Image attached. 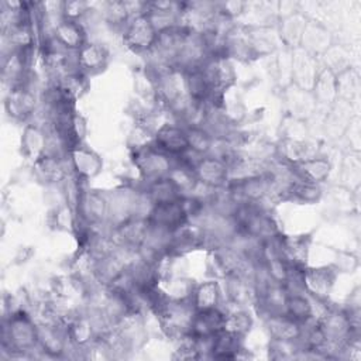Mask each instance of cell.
<instances>
[{"label":"cell","instance_id":"1","mask_svg":"<svg viewBox=\"0 0 361 361\" xmlns=\"http://www.w3.org/2000/svg\"><path fill=\"white\" fill-rule=\"evenodd\" d=\"M38 345V327L23 312L17 310L3 326V347L24 353Z\"/></svg>","mask_w":361,"mask_h":361},{"label":"cell","instance_id":"2","mask_svg":"<svg viewBox=\"0 0 361 361\" xmlns=\"http://www.w3.org/2000/svg\"><path fill=\"white\" fill-rule=\"evenodd\" d=\"M161 326L171 337H188L195 309L190 300H166L158 310Z\"/></svg>","mask_w":361,"mask_h":361},{"label":"cell","instance_id":"3","mask_svg":"<svg viewBox=\"0 0 361 361\" xmlns=\"http://www.w3.org/2000/svg\"><path fill=\"white\" fill-rule=\"evenodd\" d=\"M158 32L145 13L133 16L124 27L123 42L134 52H149L157 42Z\"/></svg>","mask_w":361,"mask_h":361},{"label":"cell","instance_id":"4","mask_svg":"<svg viewBox=\"0 0 361 361\" xmlns=\"http://www.w3.org/2000/svg\"><path fill=\"white\" fill-rule=\"evenodd\" d=\"M134 164L138 168L141 176L148 182L166 176L172 168L171 155L165 154L155 145L137 148L134 154Z\"/></svg>","mask_w":361,"mask_h":361},{"label":"cell","instance_id":"5","mask_svg":"<svg viewBox=\"0 0 361 361\" xmlns=\"http://www.w3.org/2000/svg\"><path fill=\"white\" fill-rule=\"evenodd\" d=\"M147 219L152 226L165 228L168 231H173L189 221L182 196L171 202L152 204Z\"/></svg>","mask_w":361,"mask_h":361},{"label":"cell","instance_id":"6","mask_svg":"<svg viewBox=\"0 0 361 361\" xmlns=\"http://www.w3.org/2000/svg\"><path fill=\"white\" fill-rule=\"evenodd\" d=\"M193 172L200 185L212 189L224 188L230 176V168L223 159H220L216 155L202 157L196 162Z\"/></svg>","mask_w":361,"mask_h":361},{"label":"cell","instance_id":"7","mask_svg":"<svg viewBox=\"0 0 361 361\" xmlns=\"http://www.w3.org/2000/svg\"><path fill=\"white\" fill-rule=\"evenodd\" d=\"M35 94L25 78L21 83L10 89L4 106L10 117L25 120L35 111Z\"/></svg>","mask_w":361,"mask_h":361},{"label":"cell","instance_id":"8","mask_svg":"<svg viewBox=\"0 0 361 361\" xmlns=\"http://www.w3.org/2000/svg\"><path fill=\"white\" fill-rule=\"evenodd\" d=\"M76 203L78 216L87 226H97L109 219V199L96 190L80 192Z\"/></svg>","mask_w":361,"mask_h":361},{"label":"cell","instance_id":"9","mask_svg":"<svg viewBox=\"0 0 361 361\" xmlns=\"http://www.w3.org/2000/svg\"><path fill=\"white\" fill-rule=\"evenodd\" d=\"M149 221L142 216H133L116 226L117 243L126 248H140L149 231Z\"/></svg>","mask_w":361,"mask_h":361},{"label":"cell","instance_id":"10","mask_svg":"<svg viewBox=\"0 0 361 361\" xmlns=\"http://www.w3.org/2000/svg\"><path fill=\"white\" fill-rule=\"evenodd\" d=\"M337 271L331 267H322V268H303L302 283L303 290L310 293L317 299H323L331 290L334 281H336Z\"/></svg>","mask_w":361,"mask_h":361},{"label":"cell","instance_id":"11","mask_svg":"<svg viewBox=\"0 0 361 361\" xmlns=\"http://www.w3.org/2000/svg\"><path fill=\"white\" fill-rule=\"evenodd\" d=\"M109 59L107 49L97 42H85L78 51H75L76 69L83 75L100 72Z\"/></svg>","mask_w":361,"mask_h":361},{"label":"cell","instance_id":"12","mask_svg":"<svg viewBox=\"0 0 361 361\" xmlns=\"http://www.w3.org/2000/svg\"><path fill=\"white\" fill-rule=\"evenodd\" d=\"M154 145L171 157H178L189 148L185 128L176 124L161 126L155 133Z\"/></svg>","mask_w":361,"mask_h":361},{"label":"cell","instance_id":"13","mask_svg":"<svg viewBox=\"0 0 361 361\" xmlns=\"http://www.w3.org/2000/svg\"><path fill=\"white\" fill-rule=\"evenodd\" d=\"M68 155L71 161V168L73 169L78 179H90L102 171V158L82 144L72 148Z\"/></svg>","mask_w":361,"mask_h":361},{"label":"cell","instance_id":"14","mask_svg":"<svg viewBox=\"0 0 361 361\" xmlns=\"http://www.w3.org/2000/svg\"><path fill=\"white\" fill-rule=\"evenodd\" d=\"M288 166L296 179L314 185L326 180L331 171V164L322 157H310Z\"/></svg>","mask_w":361,"mask_h":361},{"label":"cell","instance_id":"15","mask_svg":"<svg viewBox=\"0 0 361 361\" xmlns=\"http://www.w3.org/2000/svg\"><path fill=\"white\" fill-rule=\"evenodd\" d=\"M224 314L219 307L195 312L190 324V337H213L224 329Z\"/></svg>","mask_w":361,"mask_h":361},{"label":"cell","instance_id":"16","mask_svg":"<svg viewBox=\"0 0 361 361\" xmlns=\"http://www.w3.org/2000/svg\"><path fill=\"white\" fill-rule=\"evenodd\" d=\"M309 237L307 235H296V237H276L275 244L278 254L289 264L305 267L309 251Z\"/></svg>","mask_w":361,"mask_h":361},{"label":"cell","instance_id":"17","mask_svg":"<svg viewBox=\"0 0 361 361\" xmlns=\"http://www.w3.org/2000/svg\"><path fill=\"white\" fill-rule=\"evenodd\" d=\"M265 326H267L271 337L276 338V340L298 341L300 338V334L303 330V327H302L303 324L296 322L295 319L289 317L286 313L267 316Z\"/></svg>","mask_w":361,"mask_h":361},{"label":"cell","instance_id":"18","mask_svg":"<svg viewBox=\"0 0 361 361\" xmlns=\"http://www.w3.org/2000/svg\"><path fill=\"white\" fill-rule=\"evenodd\" d=\"M52 37L68 51H78L85 42H86V35L83 25L79 21H69L61 18L55 25H54V32Z\"/></svg>","mask_w":361,"mask_h":361},{"label":"cell","instance_id":"19","mask_svg":"<svg viewBox=\"0 0 361 361\" xmlns=\"http://www.w3.org/2000/svg\"><path fill=\"white\" fill-rule=\"evenodd\" d=\"M221 298L220 286L216 281H204L193 288L190 303L196 312L219 307Z\"/></svg>","mask_w":361,"mask_h":361},{"label":"cell","instance_id":"20","mask_svg":"<svg viewBox=\"0 0 361 361\" xmlns=\"http://www.w3.org/2000/svg\"><path fill=\"white\" fill-rule=\"evenodd\" d=\"M34 168L38 178L45 182L54 183L65 178V166L61 155L58 154L44 152L38 159H35Z\"/></svg>","mask_w":361,"mask_h":361},{"label":"cell","instance_id":"21","mask_svg":"<svg viewBox=\"0 0 361 361\" xmlns=\"http://www.w3.org/2000/svg\"><path fill=\"white\" fill-rule=\"evenodd\" d=\"M282 192L288 199L306 204L316 203L322 197V189L319 185L303 182L296 178L289 180L282 189Z\"/></svg>","mask_w":361,"mask_h":361},{"label":"cell","instance_id":"22","mask_svg":"<svg viewBox=\"0 0 361 361\" xmlns=\"http://www.w3.org/2000/svg\"><path fill=\"white\" fill-rule=\"evenodd\" d=\"M285 313L305 324L313 319V305L307 296L298 292H289L285 302Z\"/></svg>","mask_w":361,"mask_h":361},{"label":"cell","instance_id":"23","mask_svg":"<svg viewBox=\"0 0 361 361\" xmlns=\"http://www.w3.org/2000/svg\"><path fill=\"white\" fill-rule=\"evenodd\" d=\"M238 336H234L226 330L217 333L213 338V358H237L238 351H241Z\"/></svg>","mask_w":361,"mask_h":361},{"label":"cell","instance_id":"24","mask_svg":"<svg viewBox=\"0 0 361 361\" xmlns=\"http://www.w3.org/2000/svg\"><path fill=\"white\" fill-rule=\"evenodd\" d=\"M145 195L151 200L152 204L157 203H164V202H171L178 197H180L179 190L175 188L172 180L168 176L159 178L157 180L148 182V188Z\"/></svg>","mask_w":361,"mask_h":361},{"label":"cell","instance_id":"25","mask_svg":"<svg viewBox=\"0 0 361 361\" xmlns=\"http://www.w3.org/2000/svg\"><path fill=\"white\" fill-rule=\"evenodd\" d=\"M186 131V140H188V147L193 152L204 157L209 155V152L213 148L214 138L210 135V133L203 127V126H190V127H183Z\"/></svg>","mask_w":361,"mask_h":361},{"label":"cell","instance_id":"26","mask_svg":"<svg viewBox=\"0 0 361 361\" xmlns=\"http://www.w3.org/2000/svg\"><path fill=\"white\" fill-rule=\"evenodd\" d=\"M68 340L78 347H85L93 338L94 330L89 317H75L66 327Z\"/></svg>","mask_w":361,"mask_h":361},{"label":"cell","instance_id":"27","mask_svg":"<svg viewBox=\"0 0 361 361\" xmlns=\"http://www.w3.org/2000/svg\"><path fill=\"white\" fill-rule=\"evenodd\" d=\"M47 134L38 126H28L23 135V148L28 157L38 159L45 151Z\"/></svg>","mask_w":361,"mask_h":361},{"label":"cell","instance_id":"28","mask_svg":"<svg viewBox=\"0 0 361 361\" xmlns=\"http://www.w3.org/2000/svg\"><path fill=\"white\" fill-rule=\"evenodd\" d=\"M278 154L281 159L288 165H292L313 157L309 154L307 144L298 140H285L283 142H281V147H278Z\"/></svg>","mask_w":361,"mask_h":361},{"label":"cell","instance_id":"29","mask_svg":"<svg viewBox=\"0 0 361 361\" xmlns=\"http://www.w3.org/2000/svg\"><path fill=\"white\" fill-rule=\"evenodd\" d=\"M252 326V319L248 312L237 309L227 314H224V329L226 331L243 337L245 333L250 331Z\"/></svg>","mask_w":361,"mask_h":361},{"label":"cell","instance_id":"30","mask_svg":"<svg viewBox=\"0 0 361 361\" xmlns=\"http://www.w3.org/2000/svg\"><path fill=\"white\" fill-rule=\"evenodd\" d=\"M103 13L106 21L113 25L126 27V24L131 18L126 1H107L103 7Z\"/></svg>","mask_w":361,"mask_h":361},{"label":"cell","instance_id":"31","mask_svg":"<svg viewBox=\"0 0 361 361\" xmlns=\"http://www.w3.org/2000/svg\"><path fill=\"white\" fill-rule=\"evenodd\" d=\"M89 4L86 1L80 0H72V1H62L61 6V18L69 20V21H79L89 13Z\"/></svg>","mask_w":361,"mask_h":361},{"label":"cell","instance_id":"32","mask_svg":"<svg viewBox=\"0 0 361 361\" xmlns=\"http://www.w3.org/2000/svg\"><path fill=\"white\" fill-rule=\"evenodd\" d=\"M300 350L296 345V341H289V340H276L272 338L269 344V351L272 353L274 358H289L295 355V351Z\"/></svg>","mask_w":361,"mask_h":361},{"label":"cell","instance_id":"33","mask_svg":"<svg viewBox=\"0 0 361 361\" xmlns=\"http://www.w3.org/2000/svg\"><path fill=\"white\" fill-rule=\"evenodd\" d=\"M54 223L56 226V228L61 230H71L75 224V216L72 213L71 206H61L55 210L54 214Z\"/></svg>","mask_w":361,"mask_h":361}]
</instances>
